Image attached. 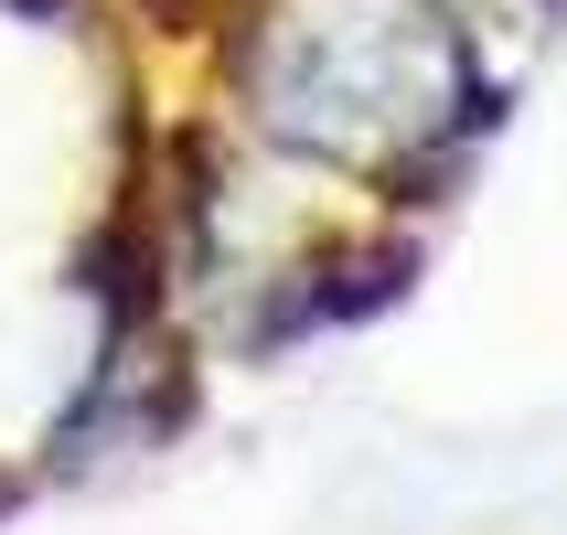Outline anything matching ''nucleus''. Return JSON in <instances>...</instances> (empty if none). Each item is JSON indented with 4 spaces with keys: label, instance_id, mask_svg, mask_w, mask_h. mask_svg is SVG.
I'll return each instance as SVG.
<instances>
[{
    "label": "nucleus",
    "instance_id": "1",
    "mask_svg": "<svg viewBox=\"0 0 567 535\" xmlns=\"http://www.w3.org/2000/svg\"><path fill=\"white\" fill-rule=\"evenodd\" d=\"M514 96L504 0H215L204 22V128L353 215H440Z\"/></svg>",
    "mask_w": 567,
    "mask_h": 535
}]
</instances>
